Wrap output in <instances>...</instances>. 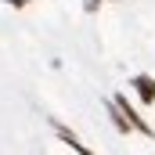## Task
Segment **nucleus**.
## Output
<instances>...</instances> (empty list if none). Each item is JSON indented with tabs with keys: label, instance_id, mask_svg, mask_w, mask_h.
I'll list each match as a JSON object with an SVG mask.
<instances>
[{
	"label": "nucleus",
	"instance_id": "1",
	"mask_svg": "<svg viewBox=\"0 0 155 155\" xmlns=\"http://www.w3.org/2000/svg\"><path fill=\"white\" fill-rule=\"evenodd\" d=\"M112 101H116L119 108H123V116H126V123H130V126H134V130H137V134H144V137H152V126H148V123H144V119L137 116V108H134V105H130V101H126V97H123V94H116V97H112Z\"/></svg>",
	"mask_w": 155,
	"mask_h": 155
},
{
	"label": "nucleus",
	"instance_id": "2",
	"mask_svg": "<svg viewBox=\"0 0 155 155\" xmlns=\"http://www.w3.org/2000/svg\"><path fill=\"white\" fill-rule=\"evenodd\" d=\"M130 87L137 90V97H141V105H155V76H148V72H137Z\"/></svg>",
	"mask_w": 155,
	"mask_h": 155
},
{
	"label": "nucleus",
	"instance_id": "3",
	"mask_svg": "<svg viewBox=\"0 0 155 155\" xmlns=\"http://www.w3.org/2000/svg\"><path fill=\"white\" fill-rule=\"evenodd\" d=\"M54 130H58V137H61V141H65V144H69L72 152H79V155H94L90 148H87V144H79V137L72 134V130H69V126H61V123H54Z\"/></svg>",
	"mask_w": 155,
	"mask_h": 155
},
{
	"label": "nucleus",
	"instance_id": "4",
	"mask_svg": "<svg viewBox=\"0 0 155 155\" xmlns=\"http://www.w3.org/2000/svg\"><path fill=\"white\" fill-rule=\"evenodd\" d=\"M83 7H87V11H97V7H101V0H83Z\"/></svg>",
	"mask_w": 155,
	"mask_h": 155
},
{
	"label": "nucleus",
	"instance_id": "5",
	"mask_svg": "<svg viewBox=\"0 0 155 155\" xmlns=\"http://www.w3.org/2000/svg\"><path fill=\"white\" fill-rule=\"evenodd\" d=\"M7 4H11V7H25L29 0H7Z\"/></svg>",
	"mask_w": 155,
	"mask_h": 155
}]
</instances>
